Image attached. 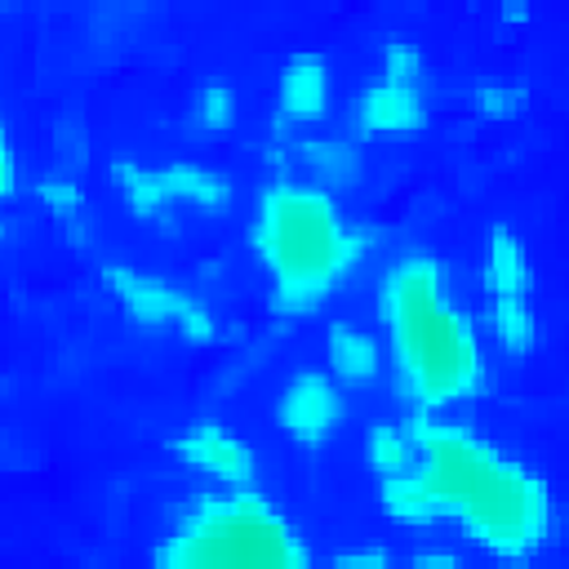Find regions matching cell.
Instances as JSON below:
<instances>
[{
    "instance_id": "cell-22",
    "label": "cell",
    "mask_w": 569,
    "mask_h": 569,
    "mask_svg": "<svg viewBox=\"0 0 569 569\" xmlns=\"http://www.w3.org/2000/svg\"><path fill=\"white\" fill-rule=\"evenodd\" d=\"M329 569H391V556L382 547H351V551H338Z\"/></svg>"
},
{
    "instance_id": "cell-9",
    "label": "cell",
    "mask_w": 569,
    "mask_h": 569,
    "mask_svg": "<svg viewBox=\"0 0 569 569\" xmlns=\"http://www.w3.org/2000/svg\"><path fill=\"white\" fill-rule=\"evenodd\" d=\"M351 124L365 138H391V133H413L427 124V102L413 84H391V80H369L356 102H351Z\"/></svg>"
},
{
    "instance_id": "cell-4",
    "label": "cell",
    "mask_w": 569,
    "mask_h": 569,
    "mask_svg": "<svg viewBox=\"0 0 569 569\" xmlns=\"http://www.w3.org/2000/svg\"><path fill=\"white\" fill-rule=\"evenodd\" d=\"M151 569H316L302 529L253 489L191 493L151 547Z\"/></svg>"
},
{
    "instance_id": "cell-20",
    "label": "cell",
    "mask_w": 569,
    "mask_h": 569,
    "mask_svg": "<svg viewBox=\"0 0 569 569\" xmlns=\"http://www.w3.org/2000/svg\"><path fill=\"white\" fill-rule=\"evenodd\" d=\"M36 196H40V204H44L58 222H76V218L84 213V187H80L76 173H44V178L36 182Z\"/></svg>"
},
{
    "instance_id": "cell-25",
    "label": "cell",
    "mask_w": 569,
    "mask_h": 569,
    "mask_svg": "<svg viewBox=\"0 0 569 569\" xmlns=\"http://www.w3.org/2000/svg\"><path fill=\"white\" fill-rule=\"evenodd\" d=\"M405 569H467V565H462L453 551H418Z\"/></svg>"
},
{
    "instance_id": "cell-11",
    "label": "cell",
    "mask_w": 569,
    "mask_h": 569,
    "mask_svg": "<svg viewBox=\"0 0 569 569\" xmlns=\"http://www.w3.org/2000/svg\"><path fill=\"white\" fill-rule=\"evenodd\" d=\"M156 169H160L169 204H191V209H204V213H227L231 200H236V178L222 164L169 160V164H156Z\"/></svg>"
},
{
    "instance_id": "cell-13",
    "label": "cell",
    "mask_w": 569,
    "mask_h": 569,
    "mask_svg": "<svg viewBox=\"0 0 569 569\" xmlns=\"http://www.w3.org/2000/svg\"><path fill=\"white\" fill-rule=\"evenodd\" d=\"M293 164L307 173V182L338 191V187H356L365 178V156L351 138H333V133H307L293 142Z\"/></svg>"
},
{
    "instance_id": "cell-7",
    "label": "cell",
    "mask_w": 569,
    "mask_h": 569,
    "mask_svg": "<svg viewBox=\"0 0 569 569\" xmlns=\"http://www.w3.org/2000/svg\"><path fill=\"white\" fill-rule=\"evenodd\" d=\"M333 107V67L320 49L284 53L276 71V124H316Z\"/></svg>"
},
{
    "instance_id": "cell-8",
    "label": "cell",
    "mask_w": 569,
    "mask_h": 569,
    "mask_svg": "<svg viewBox=\"0 0 569 569\" xmlns=\"http://www.w3.org/2000/svg\"><path fill=\"white\" fill-rule=\"evenodd\" d=\"M102 284H107V293L124 307V316H129L138 329H147V333L173 329L178 316H182V307H187V298H191V289H182V284H173V280H164V276H156V271L129 267V262L102 267Z\"/></svg>"
},
{
    "instance_id": "cell-3",
    "label": "cell",
    "mask_w": 569,
    "mask_h": 569,
    "mask_svg": "<svg viewBox=\"0 0 569 569\" xmlns=\"http://www.w3.org/2000/svg\"><path fill=\"white\" fill-rule=\"evenodd\" d=\"M249 249L271 284V311L302 320L351 280L373 249V231L356 227L333 191L280 173L253 200Z\"/></svg>"
},
{
    "instance_id": "cell-17",
    "label": "cell",
    "mask_w": 569,
    "mask_h": 569,
    "mask_svg": "<svg viewBox=\"0 0 569 569\" xmlns=\"http://www.w3.org/2000/svg\"><path fill=\"white\" fill-rule=\"evenodd\" d=\"M187 120L200 138H222L236 129L240 120V98L227 80H204L196 93H191V107H187Z\"/></svg>"
},
{
    "instance_id": "cell-16",
    "label": "cell",
    "mask_w": 569,
    "mask_h": 569,
    "mask_svg": "<svg viewBox=\"0 0 569 569\" xmlns=\"http://www.w3.org/2000/svg\"><path fill=\"white\" fill-rule=\"evenodd\" d=\"M365 462H369V471L378 480H391V476L413 471V431H409V422L378 418L365 431Z\"/></svg>"
},
{
    "instance_id": "cell-23",
    "label": "cell",
    "mask_w": 569,
    "mask_h": 569,
    "mask_svg": "<svg viewBox=\"0 0 569 569\" xmlns=\"http://www.w3.org/2000/svg\"><path fill=\"white\" fill-rule=\"evenodd\" d=\"M13 191H18V151H13L9 129H4V120H0V204H4Z\"/></svg>"
},
{
    "instance_id": "cell-2",
    "label": "cell",
    "mask_w": 569,
    "mask_h": 569,
    "mask_svg": "<svg viewBox=\"0 0 569 569\" xmlns=\"http://www.w3.org/2000/svg\"><path fill=\"white\" fill-rule=\"evenodd\" d=\"M382 356L413 413H449L485 391L489 356L480 320L458 302L453 276L436 253H400L373 293Z\"/></svg>"
},
{
    "instance_id": "cell-12",
    "label": "cell",
    "mask_w": 569,
    "mask_h": 569,
    "mask_svg": "<svg viewBox=\"0 0 569 569\" xmlns=\"http://www.w3.org/2000/svg\"><path fill=\"white\" fill-rule=\"evenodd\" d=\"M325 360H329V378L342 387H369L378 382L387 356H382V342L378 333L360 329V325H347V320H333L329 333H325Z\"/></svg>"
},
{
    "instance_id": "cell-6",
    "label": "cell",
    "mask_w": 569,
    "mask_h": 569,
    "mask_svg": "<svg viewBox=\"0 0 569 569\" xmlns=\"http://www.w3.org/2000/svg\"><path fill=\"white\" fill-rule=\"evenodd\" d=\"M173 453L196 471L204 476L209 485L218 489H253L258 480V453L249 440H240L231 427H222L218 418H200L191 422L178 440H173Z\"/></svg>"
},
{
    "instance_id": "cell-24",
    "label": "cell",
    "mask_w": 569,
    "mask_h": 569,
    "mask_svg": "<svg viewBox=\"0 0 569 569\" xmlns=\"http://www.w3.org/2000/svg\"><path fill=\"white\" fill-rule=\"evenodd\" d=\"M493 22H502V27H525V22H533V9H529L525 0H502V4L493 9Z\"/></svg>"
},
{
    "instance_id": "cell-26",
    "label": "cell",
    "mask_w": 569,
    "mask_h": 569,
    "mask_svg": "<svg viewBox=\"0 0 569 569\" xmlns=\"http://www.w3.org/2000/svg\"><path fill=\"white\" fill-rule=\"evenodd\" d=\"M4 231H9V227H4V218H0V240H4Z\"/></svg>"
},
{
    "instance_id": "cell-10",
    "label": "cell",
    "mask_w": 569,
    "mask_h": 569,
    "mask_svg": "<svg viewBox=\"0 0 569 569\" xmlns=\"http://www.w3.org/2000/svg\"><path fill=\"white\" fill-rule=\"evenodd\" d=\"M480 289H485V298H529L533 293V258H529V244L502 218L485 227Z\"/></svg>"
},
{
    "instance_id": "cell-21",
    "label": "cell",
    "mask_w": 569,
    "mask_h": 569,
    "mask_svg": "<svg viewBox=\"0 0 569 569\" xmlns=\"http://www.w3.org/2000/svg\"><path fill=\"white\" fill-rule=\"evenodd\" d=\"M173 333H178L187 347H209V342L218 338V316H213V307L191 293L187 307H182V316H178V325H173Z\"/></svg>"
},
{
    "instance_id": "cell-15",
    "label": "cell",
    "mask_w": 569,
    "mask_h": 569,
    "mask_svg": "<svg viewBox=\"0 0 569 569\" xmlns=\"http://www.w3.org/2000/svg\"><path fill=\"white\" fill-rule=\"evenodd\" d=\"M485 329L511 356H529L542 342V320L529 298H485Z\"/></svg>"
},
{
    "instance_id": "cell-19",
    "label": "cell",
    "mask_w": 569,
    "mask_h": 569,
    "mask_svg": "<svg viewBox=\"0 0 569 569\" xmlns=\"http://www.w3.org/2000/svg\"><path fill=\"white\" fill-rule=\"evenodd\" d=\"M378 62H382V80H391V84H413L418 89V80L427 76V53H422V44L413 36L382 40Z\"/></svg>"
},
{
    "instance_id": "cell-14",
    "label": "cell",
    "mask_w": 569,
    "mask_h": 569,
    "mask_svg": "<svg viewBox=\"0 0 569 569\" xmlns=\"http://www.w3.org/2000/svg\"><path fill=\"white\" fill-rule=\"evenodd\" d=\"M107 173H111V187L120 191V200L129 204V213L138 218V222H164V213L173 209L169 204V196H164V182H160V169L156 164H138V160H111L107 164Z\"/></svg>"
},
{
    "instance_id": "cell-1",
    "label": "cell",
    "mask_w": 569,
    "mask_h": 569,
    "mask_svg": "<svg viewBox=\"0 0 569 569\" xmlns=\"http://www.w3.org/2000/svg\"><path fill=\"white\" fill-rule=\"evenodd\" d=\"M413 489L431 525H458L498 560H529L556 529V493L547 476L516 449L453 413H413Z\"/></svg>"
},
{
    "instance_id": "cell-18",
    "label": "cell",
    "mask_w": 569,
    "mask_h": 569,
    "mask_svg": "<svg viewBox=\"0 0 569 569\" xmlns=\"http://www.w3.org/2000/svg\"><path fill=\"white\" fill-rule=\"evenodd\" d=\"M471 107H476L485 120H516V116L529 107V93H525V84H516V80L485 76V80L471 84Z\"/></svg>"
},
{
    "instance_id": "cell-5",
    "label": "cell",
    "mask_w": 569,
    "mask_h": 569,
    "mask_svg": "<svg viewBox=\"0 0 569 569\" xmlns=\"http://www.w3.org/2000/svg\"><path fill=\"white\" fill-rule=\"evenodd\" d=\"M347 400L325 369H298L276 396V427L298 449H325L342 427Z\"/></svg>"
}]
</instances>
